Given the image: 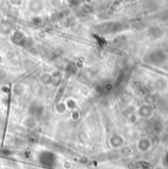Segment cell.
Listing matches in <instances>:
<instances>
[{
	"mask_svg": "<svg viewBox=\"0 0 168 169\" xmlns=\"http://www.w3.org/2000/svg\"><path fill=\"white\" fill-rule=\"evenodd\" d=\"M164 58H165V56H164V54L161 51L152 52V53L148 56V60L152 63H160L164 60Z\"/></svg>",
	"mask_w": 168,
	"mask_h": 169,
	"instance_id": "cell-1",
	"label": "cell"
},
{
	"mask_svg": "<svg viewBox=\"0 0 168 169\" xmlns=\"http://www.w3.org/2000/svg\"><path fill=\"white\" fill-rule=\"evenodd\" d=\"M162 34H163L162 30L158 29V28H152V29L149 30V34H151V36L152 37H154V38L160 37L162 36Z\"/></svg>",
	"mask_w": 168,
	"mask_h": 169,
	"instance_id": "cell-2",
	"label": "cell"
}]
</instances>
